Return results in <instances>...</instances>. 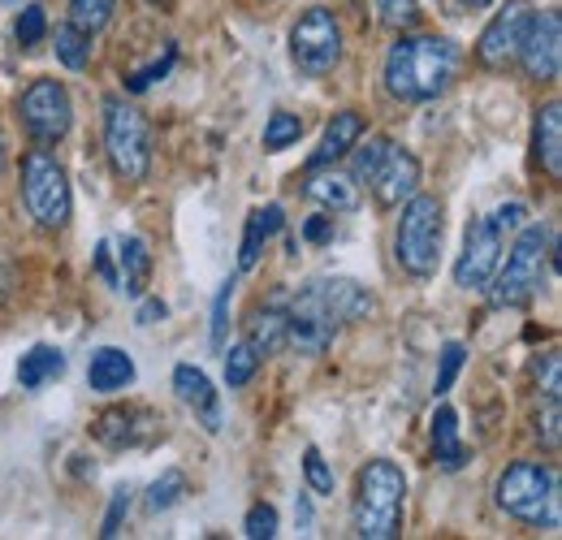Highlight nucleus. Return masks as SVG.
<instances>
[{
    "instance_id": "nucleus-24",
    "label": "nucleus",
    "mask_w": 562,
    "mask_h": 540,
    "mask_svg": "<svg viewBox=\"0 0 562 540\" xmlns=\"http://www.w3.org/2000/svg\"><path fill=\"white\" fill-rule=\"evenodd\" d=\"M173 394L182 398L187 406H195V410H204V419H209V428L216 432V394H212L209 376L195 368V363H178L173 368Z\"/></svg>"
},
{
    "instance_id": "nucleus-9",
    "label": "nucleus",
    "mask_w": 562,
    "mask_h": 540,
    "mask_svg": "<svg viewBox=\"0 0 562 540\" xmlns=\"http://www.w3.org/2000/svg\"><path fill=\"white\" fill-rule=\"evenodd\" d=\"M18 113H22V126H26V135L35 138V143H61L74 126L70 91L57 78H35L22 91Z\"/></svg>"
},
{
    "instance_id": "nucleus-12",
    "label": "nucleus",
    "mask_w": 562,
    "mask_h": 540,
    "mask_svg": "<svg viewBox=\"0 0 562 540\" xmlns=\"http://www.w3.org/2000/svg\"><path fill=\"white\" fill-rule=\"evenodd\" d=\"M524 69H528V78H537V82H554L559 78V66H562V18L550 9V13H532L528 18V31H524V44H519V53H515Z\"/></svg>"
},
{
    "instance_id": "nucleus-7",
    "label": "nucleus",
    "mask_w": 562,
    "mask_h": 540,
    "mask_svg": "<svg viewBox=\"0 0 562 540\" xmlns=\"http://www.w3.org/2000/svg\"><path fill=\"white\" fill-rule=\"evenodd\" d=\"M104 147L109 160L117 169V178L143 182L151 169V135L139 109H131L126 100H104Z\"/></svg>"
},
{
    "instance_id": "nucleus-1",
    "label": "nucleus",
    "mask_w": 562,
    "mask_h": 540,
    "mask_svg": "<svg viewBox=\"0 0 562 540\" xmlns=\"http://www.w3.org/2000/svg\"><path fill=\"white\" fill-rule=\"evenodd\" d=\"M454 48L437 35H403L390 57H385V87L394 100L420 104V100H437L450 78H454Z\"/></svg>"
},
{
    "instance_id": "nucleus-25",
    "label": "nucleus",
    "mask_w": 562,
    "mask_h": 540,
    "mask_svg": "<svg viewBox=\"0 0 562 540\" xmlns=\"http://www.w3.org/2000/svg\"><path fill=\"white\" fill-rule=\"evenodd\" d=\"M122 256H117V265H122V290L131 294V299H143V290H147V281H151V251H147V243L143 238H122V247H117Z\"/></svg>"
},
{
    "instance_id": "nucleus-36",
    "label": "nucleus",
    "mask_w": 562,
    "mask_h": 540,
    "mask_svg": "<svg viewBox=\"0 0 562 540\" xmlns=\"http://www.w3.org/2000/svg\"><path fill=\"white\" fill-rule=\"evenodd\" d=\"M303 475H307L312 493H334V472H329V463H325V454L316 446L303 450Z\"/></svg>"
},
{
    "instance_id": "nucleus-18",
    "label": "nucleus",
    "mask_w": 562,
    "mask_h": 540,
    "mask_svg": "<svg viewBox=\"0 0 562 540\" xmlns=\"http://www.w3.org/2000/svg\"><path fill=\"white\" fill-rule=\"evenodd\" d=\"M87 385L95 394H117V390L135 385V359L126 350H117V346H100L91 355V363H87Z\"/></svg>"
},
{
    "instance_id": "nucleus-38",
    "label": "nucleus",
    "mask_w": 562,
    "mask_h": 540,
    "mask_svg": "<svg viewBox=\"0 0 562 540\" xmlns=\"http://www.w3.org/2000/svg\"><path fill=\"white\" fill-rule=\"evenodd\" d=\"M229 290H234V281H225L216 290V303H212V350H225V334H229Z\"/></svg>"
},
{
    "instance_id": "nucleus-15",
    "label": "nucleus",
    "mask_w": 562,
    "mask_h": 540,
    "mask_svg": "<svg viewBox=\"0 0 562 540\" xmlns=\"http://www.w3.org/2000/svg\"><path fill=\"white\" fill-rule=\"evenodd\" d=\"M151 428H156V415H151V410H139V406H113V410H104V415L91 424L95 441L109 446V450L139 446Z\"/></svg>"
},
{
    "instance_id": "nucleus-40",
    "label": "nucleus",
    "mask_w": 562,
    "mask_h": 540,
    "mask_svg": "<svg viewBox=\"0 0 562 540\" xmlns=\"http://www.w3.org/2000/svg\"><path fill=\"white\" fill-rule=\"evenodd\" d=\"M126 515H131V488H117V493H113V502H109V515H104V528H100V537H117Z\"/></svg>"
},
{
    "instance_id": "nucleus-19",
    "label": "nucleus",
    "mask_w": 562,
    "mask_h": 540,
    "mask_svg": "<svg viewBox=\"0 0 562 540\" xmlns=\"http://www.w3.org/2000/svg\"><path fill=\"white\" fill-rule=\"evenodd\" d=\"M532 147H537L541 169H546V173L559 182V178H562V104H559V100H550L546 109H537Z\"/></svg>"
},
{
    "instance_id": "nucleus-6",
    "label": "nucleus",
    "mask_w": 562,
    "mask_h": 540,
    "mask_svg": "<svg viewBox=\"0 0 562 540\" xmlns=\"http://www.w3.org/2000/svg\"><path fill=\"white\" fill-rule=\"evenodd\" d=\"M22 203H26L31 221L44 229H61L70 221V178L48 151H31L22 160Z\"/></svg>"
},
{
    "instance_id": "nucleus-43",
    "label": "nucleus",
    "mask_w": 562,
    "mask_h": 540,
    "mask_svg": "<svg viewBox=\"0 0 562 540\" xmlns=\"http://www.w3.org/2000/svg\"><path fill=\"white\" fill-rule=\"evenodd\" d=\"M303 238L316 243V247H325V243L334 238V216H329V212H316V216L303 225Z\"/></svg>"
},
{
    "instance_id": "nucleus-48",
    "label": "nucleus",
    "mask_w": 562,
    "mask_h": 540,
    "mask_svg": "<svg viewBox=\"0 0 562 540\" xmlns=\"http://www.w3.org/2000/svg\"><path fill=\"white\" fill-rule=\"evenodd\" d=\"M0 169H4V138H0Z\"/></svg>"
},
{
    "instance_id": "nucleus-11",
    "label": "nucleus",
    "mask_w": 562,
    "mask_h": 540,
    "mask_svg": "<svg viewBox=\"0 0 562 540\" xmlns=\"http://www.w3.org/2000/svg\"><path fill=\"white\" fill-rule=\"evenodd\" d=\"M497 265H502V229L493 225L490 216H476V221L468 225L463 256H459V265H454L459 290H490Z\"/></svg>"
},
{
    "instance_id": "nucleus-35",
    "label": "nucleus",
    "mask_w": 562,
    "mask_h": 540,
    "mask_svg": "<svg viewBox=\"0 0 562 540\" xmlns=\"http://www.w3.org/2000/svg\"><path fill=\"white\" fill-rule=\"evenodd\" d=\"M173 61H178V53H173V48H165V57L147 61L143 69H131V74H126V91H135V95H139V91H147L151 82H160V78L173 69Z\"/></svg>"
},
{
    "instance_id": "nucleus-30",
    "label": "nucleus",
    "mask_w": 562,
    "mask_h": 540,
    "mask_svg": "<svg viewBox=\"0 0 562 540\" xmlns=\"http://www.w3.org/2000/svg\"><path fill=\"white\" fill-rule=\"evenodd\" d=\"M256 368H260V355H256L247 341L229 346V355H225V385H229V390H243V385L256 376Z\"/></svg>"
},
{
    "instance_id": "nucleus-17",
    "label": "nucleus",
    "mask_w": 562,
    "mask_h": 540,
    "mask_svg": "<svg viewBox=\"0 0 562 540\" xmlns=\"http://www.w3.org/2000/svg\"><path fill=\"white\" fill-rule=\"evenodd\" d=\"M247 346L260 359L278 355L281 346H285V294H273L269 303H260L251 312V320H247Z\"/></svg>"
},
{
    "instance_id": "nucleus-47",
    "label": "nucleus",
    "mask_w": 562,
    "mask_h": 540,
    "mask_svg": "<svg viewBox=\"0 0 562 540\" xmlns=\"http://www.w3.org/2000/svg\"><path fill=\"white\" fill-rule=\"evenodd\" d=\"M463 4H468V9H490L493 0H463Z\"/></svg>"
},
{
    "instance_id": "nucleus-8",
    "label": "nucleus",
    "mask_w": 562,
    "mask_h": 540,
    "mask_svg": "<svg viewBox=\"0 0 562 540\" xmlns=\"http://www.w3.org/2000/svg\"><path fill=\"white\" fill-rule=\"evenodd\" d=\"M290 57L303 74H329L342 57V26L329 9H307L290 31Z\"/></svg>"
},
{
    "instance_id": "nucleus-42",
    "label": "nucleus",
    "mask_w": 562,
    "mask_h": 540,
    "mask_svg": "<svg viewBox=\"0 0 562 540\" xmlns=\"http://www.w3.org/2000/svg\"><path fill=\"white\" fill-rule=\"evenodd\" d=\"M559 424H562V398H546V428H537V437H546V446H559Z\"/></svg>"
},
{
    "instance_id": "nucleus-22",
    "label": "nucleus",
    "mask_w": 562,
    "mask_h": 540,
    "mask_svg": "<svg viewBox=\"0 0 562 540\" xmlns=\"http://www.w3.org/2000/svg\"><path fill=\"white\" fill-rule=\"evenodd\" d=\"M66 376V355L57 346H31L22 359H18V385L22 390H44L48 381Z\"/></svg>"
},
{
    "instance_id": "nucleus-33",
    "label": "nucleus",
    "mask_w": 562,
    "mask_h": 540,
    "mask_svg": "<svg viewBox=\"0 0 562 540\" xmlns=\"http://www.w3.org/2000/svg\"><path fill=\"white\" fill-rule=\"evenodd\" d=\"M376 13L390 31H412L420 22V4L416 0H376Z\"/></svg>"
},
{
    "instance_id": "nucleus-16",
    "label": "nucleus",
    "mask_w": 562,
    "mask_h": 540,
    "mask_svg": "<svg viewBox=\"0 0 562 540\" xmlns=\"http://www.w3.org/2000/svg\"><path fill=\"white\" fill-rule=\"evenodd\" d=\"M312 290L321 294V303L334 312L338 325L363 320V316H372V307H376L372 294H368V285H359V281H351V277H316Z\"/></svg>"
},
{
    "instance_id": "nucleus-2",
    "label": "nucleus",
    "mask_w": 562,
    "mask_h": 540,
    "mask_svg": "<svg viewBox=\"0 0 562 540\" xmlns=\"http://www.w3.org/2000/svg\"><path fill=\"white\" fill-rule=\"evenodd\" d=\"M407 475L390 459H372L355 480V537L394 540L403 528Z\"/></svg>"
},
{
    "instance_id": "nucleus-28",
    "label": "nucleus",
    "mask_w": 562,
    "mask_h": 540,
    "mask_svg": "<svg viewBox=\"0 0 562 540\" xmlns=\"http://www.w3.org/2000/svg\"><path fill=\"white\" fill-rule=\"evenodd\" d=\"M117 0H70V26H78L82 35H95L109 26Z\"/></svg>"
},
{
    "instance_id": "nucleus-20",
    "label": "nucleus",
    "mask_w": 562,
    "mask_h": 540,
    "mask_svg": "<svg viewBox=\"0 0 562 540\" xmlns=\"http://www.w3.org/2000/svg\"><path fill=\"white\" fill-rule=\"evenodd\" d=\"M281 225H285V212H281V203L256 207V212L247 216V234H243V251H238V269L251 272L256 265H260V256H265L269 238L278 234Z\"/></svg>"
},
{
    "instance_id": "nucleus-27",
    "label": "nucleus",
    "mask_w": 562,
    "mask_h": 540,
    "mask_svg": "<svg viewBox=\"0 0 562 540\" xmlns=\"http://www.w3.org/2000/svg\"><path fill=\"white\" fill-rule=\"evenodd\" d=\"M182 497H187V475L178 472V468H169V472H165L156 484H151V488H147V510H151V515L173 510Z\"/></svg>"
},
{
    "instance_id": "nucleus-23",
    "label": "nucleus",
    "mask_w": 562,
    "mask_h": 540,
    "mask_svg": "<svg viewBox=\"0 0 562 540\" xmlns=\"http://www.w3.org/2000/svg\"><path fill=\"white\" fill-rule=\"evenodd\" d=\"M432 450H437V463L446 472H459L468 463V450L459 441V415H454V406L441 403L432 410Z\"/></svg>"
},
{
    "instance_id": "nucleus-44",
    "label": "nucleus",
    "mask_w": 562,
    "mask_h": 540,
    "mask_svg": "<svg viewBox=\"0 0 562 540\" xmlns=\"http://www.w3.org/2000/svg\"><path fill=\"white\" fill-rule=\"evenodd\" d=\"M524 216H528V207H524V203H502L490 221L497 225V229H524Z\"/></svg>"
},
{
    "instance_id": "nucleus-26",
    "label": "nucleus",
    "mask_w": 562,
    "mask_h": 540,
    "mask_svg": "<svg viewBox=\"0 0 562 540\" xmlns=\"http://www.w3.org/2000/svg\"><path fill=\"white\" fill-rule=\"evenodd\" d=\"M307 200H316L329 212H351L359 203V191H355L351 173H316L307 178Z\"/></svg>"
},
{
    "instance_id": "nucleus-21",
    "label": "nucleus",
    "mask_w": 562,
    "mask_h": 540,
    "mask_svg": "<svg viewBox=\"0 0 562 540\" xmlns=\"http://www.w3.org/2000/svg\"><path fill=\"white\" fill-rule=\"evenodd\" d=\"M363 135V117L347 109V113H338L329 126H325V138H321V147L312 151V160H307V169H325V165H334V160H342L347 151H351L355 143Z\"/></svg>"
},
{
    "instance_id": "nucleus-14",
    "label": "nucleus",
    "mask_w": 562,
    "mask_h": 540,
    "mask_svg": "<svg viewBox=\"0 0 562 540\" xmlns=\"http://www.w3.org/2000/svg\"><path fill=\"white\" fill-rule=\"evenodd\" d=\"M372 195H376V207H403V203L416 195V187H420V160L407 151V147H390L385 151V160L376 165V173H372Z\"/></svg>"
},
{
    "instance_id": "nucleus-32",
    "label": "nucleus",
    "mask_w": 562,
    "mask_h": 540,
    "mask_svg": "<svg viewBox=\"0 0 562 540\" xmlns=\"http://www.w3.org/2000/svg\"><path fill=\"white\" fill-rule=\"evenodd\" d=\"M299 135H303V122L294 113H273L265 126V151H281V147L299 143Z\"/></svg>"
},
{
    "instance_id": "nucleus-45",
    "label": "nucleus",
    "mask_w": 562,
    "mask_h": 540,
    "mask_svg": "<svg viewBox=\"0 0 562 540\" xmlns=\"http://www.w3.org/2000/svg\"><path fill=\"white\" fill-rule=\"evenodd\" d=\"M165 316H169V307H165L160 299H143V307H139V316H135V320H139L143 329H151V325H156V320H165Z\"/></svg>"
},
{
    "instance_id": "nucleus-10",
    "label": "nucleus",
    "mask_w": 562,
    "mask_h": 540,
    "mask_svg": "<svg viewBox=\"0 0 562 540\" xmlns=\"http://www.w3.org/2000/svg\"><path fill=\"white\" fill-rule=\"evenodd\" d=\"M338 329L342 325L321 303V294L312 290V281L294 299H285V346H294L299 355H325L334 346V338H338Z\"/></svg>"
},
{
    "instance_id": "nucleus-3",
    "label": "nucleus",
    "mask_w": 562,
    "mask_h": 540,
    "mask_svg": "<svg viewBox=\"0 0 562 540\" xmlns=\"http://www.w3.org/2000/svg\"><path fill=\"white\" fill-rule=\"evenodd\" d=\"M493 497H497V506H502L510 519H519V524L559 528L562 488H559V475L550 472L546 463H532V459L510 463L506 472L497 475Z\"/></svg>"
},
{
    "instance_id": "nucleus-37",
    "label": "nucleus",
    "mask_w": 562,
    "mask_h": 540,
    "mask_svg": "<svg viewBox=\"0 0 562 540\" xmlns=\"http://www.w3.org/2000/svg\"><path fill=\"white\" fill-rule=\"evenodd\" d=\"M243 532H247L251 540H273L278 537V510H273V506H265V502H260V506H251V510H247Z\"/></svg>"
},
{
    "instance_id": "nucleus-13",
    "label": "nucleus",
    "mask_w": 562,
    "mask_h": 540,
    "mask_svg": "<svg viewBox=\"0 0 562 540\" xmlns=\"http://www.w3.org/2000/svg\"><path fill=\"white\" fill-rule=\"evenodd\" d=\"M528 18H532V4L528 0H506V9L493 18L476 44V57L485 69H506L515 61L519 44H524V31H528Z\"/></svg>"
},
{
    "instance_id": "nucleus-29",
    "label": "nucleus",
    "mask_w": 562,
    "mask_h": 540,
    "mask_svg": "<svg viewBox=\"0 0 562 540\" xmlns=\"http://www.w3.org/2000/svg\"><path fill=\"white\" fill-rule=\"evenodd\" d=\"M57 61L66 69H87V61H91V35H82L78 26H61L57 31Z\"/></svg>"
},
{
    "instance_id": "nucleus-5",
    "label": "nucleus",
    "mask_w": 562,
    "mask_h": 540,
    "mask_svg": "<svg viewBox=\"0 0 562 540\" xmlns=\"http://www.w3.org/2000/svg\"><path fill=\"white\" fill-rule=\"evenodd\" d=\"M441 200L432 195H412L403 207V221H398V234H394V251H398V265L412 272V277H432L437 260H441Z\"/></svg>"
},
{
    "instance_id": "nucleus-41",
    "label": "nucleus",
    "mask_w": 562,
    "mask_h": 540,
    "mask_svg": "<svg viewBox=\"0 0 562 540\" xmlns=\"http://www.w3.org/2000/svg\"><path fill=\"white\" fill-rule=\"evenodd\" d=\"M95 272H100V277H104L113 290H122V277H117V256H113V243H109V238L95 247Z\"/></svg>"
},
{
    "instance_id": "nucleus-34",
    "label": "nucleus",
    "mask_w": 562,
    "mask_h": 540,
    "mask_svg": "<svg viewBox=\"0 0 562 540\" xmlns=\"http://www.w3.org/2000/svg\"><path fill=\"white\" fill-rule=\"evenodd\" d=\"M13 35H18V44H22V48H35V44L48 35V18H44V9H40V4H26V9L18 13Z\"/></svg>"
},
{
    "instance_id": "nucleus-31",
    "label": "nucleus",
    "mask_w": 562,
    "mask_h": 540,
    "mask_svg": "<svg viewBox=\"0 0 562 540\" xmlns=\"http://www.w3.org/2000/svg\"><path fill=\"white\" fill-rule=\"evenodd\" d=\"M390 147H394V138H385V135L368 138V143L351 156V182H372V173H376V165L385 160Z\"/></svg>"
},
{
    "instance_id": "nucleus-39",
    "label": "nucleus",
    "mask_w": 562,
    "mask_h": 540,
    "mask_svg": "<svg viewBox=\"0 0 562 540\" xmlns=\"http://www.w3.org/2000/svg\"><path fill=\"white\" fill-rule=\"evenodd\" d=\"M463 346L459 341H450L446 350H441V372H437V394H450V385H454V376L463 372Z\"/></svg>"
},
{
    "instance_id": "nucleus-46",
    "label": "nucleus",
    "mask_w": 562,
    "mask_h": 540,
    "mask_svg": "<svg viewBox=\"0 0 562 540\" xmlns=\"http://www.w3.org/2000/svg\"><path fill=\"white\" fill-rule=\"evenodd\" d=\"M294 515H299V528L307 532V528H312V506H307V502H299V506H294Z\"/></svg>"
},
{
    "instance_id": "nucleus-4",
    "label": "nucleus",
    "mask_w": 562,
    "mask_h": 540,
    "mask_svg": "<svg viewBox=\"0 0 562 540\" xmlns=\"http://www.w3.org/2000/svg\"><path fill=\"white\" fill-rule=\"evenodd\" d=\"M546 260H550V229L546 225H524L519 243L510 247L506 265H497L493 272V307H524L546 277Z\"/></svg>"
}]
</instances>
